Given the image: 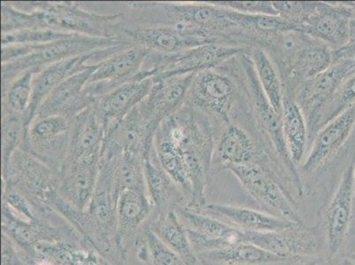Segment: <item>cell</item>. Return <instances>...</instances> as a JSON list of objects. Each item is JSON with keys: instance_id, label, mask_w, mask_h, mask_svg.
Segmentation results:
<instances>
[{"instance_id": "cell-11", "label": "cell", "mask_w": 355, "mask_h": 265, "mask_svg": "<svg viewBox=\"0 0 355 265\" xmlns=\"http://www.w3.org/2000/svg\"><path fill=\"white\" fill-rule=\"evenodd\" d=\"M235 94L236 85L230 76L215 69L205 70L196 74L186 102L227 126L231 123Z\"/></svg>"}, {"instance_id": "cell-22", "label": "cell", "mask_w": 355, "mask_h": 265, "mask_svg": "<svg viewBox=\"0 0 355 265\" xmlns=\"http://www.w3.org/2000/svg\"><path fill=\"white\" fill-rule=\"evenodd\" d=\"M104 134V124L92 103L72 119L69 147L64 164L101 160Z\"/></svg>"}, {"instance_id": "cell-40", "label": "cell", "mask_w": 355, "mask_h": 265, "mask_svg": "<svg viewBox=\"0 0 355 265\" xmlns=\"http://www.w3.org/2000/svg\"><path fill=\"white\" fill-rule=\"evenodd\" d=\"M341 265H355V263L350 259H344L341 262Z\"/></svg>"}, {"instance_id": "cell-14", "label": "cell", "mask_w": 355, "mask_h": 265, "mask_svg": "<svg viewBox=\"0 0 355 265\" xmlns=\"http://www.w3.org/2000/svg\"><path fill=\"white\" fill-rule=\"evenodd\" d=\"M196 74L173 76L170 78H154L150 95L138 105L148 125L155 131L164 119L170 117L185 103L187 96Z\"/></svg>"}, {"instance_id": "cell-4", "label": "cell", "mask_w": 355, "mask_h": 265, "mask_svg": "<svg viewBox=\"0 0 355 265\" xmlns=\"http://www.w3.org/2000/svg\"><path fill=\"white\" fill-rule=\"evenodd\" d=\"M250 51L245 44L217 43L173 54L150 53L145 60L143 70L150 71L154 78L158 79L198 74L215 69L219 65L248 54Z\"/></svg>"}, {"instance_id": "cell-35", "label": "cell", "mask_w": 355, "mask_h": 265, "mask_svg": "<svg viewBox=\"0 0 355 265\" xmlns=\"http://www.w3.org/2000/svg\"><path fill=\"white\" fill-rule=\"evenodd\" d=\"M148 259L151 265H188L175 252L168 248L146 226L144 230Z\"/></svg>"}, {"instance_id": "cell-32", "label": "cell", "mask_w": 355, "mask_h": 265, "mask_svg": "<svg viewBox=\"0 0 355 265\" xmlns=\"http://www.w3.org/2000/svg\"><path fill=\"white\" fill-rule=\"evenodd\" d=\"M34 76V71H26L2 92V111L28 116L33 95Z\"/></svg>"}, {"instance_id": "cell-8", "label": "cell", "mask_w": 355, "mask_h": 265, "mask_svg": "<svg viewBox=\"0 0 355 265\" xmlns=\"http://www.w3.org/2000/svg\"><path fill=\"white\" fill-rule=\"evenodd\" d=\"M72 119L60 115L35 118L28 128L24 151L50 167L56 177L69 151Z\"/></svg>"}, {"instance_id": "cell-38", "label": "cell", "mask_w": 355, "mask_h": 265, "mask_svg": "<svg viewBox=\"0 0 355 265\" xmlns=\"http://www.w3.org/2000/svg\"><path fill=\"white\" fill-rule=\"evenodd\" d=\"M2 265H30L24 252L5 234H2Z\"/></svg>"}, {"instance_id": "cell-18", "label": "cell", "mask_w": 355, "mask_h": 265, "mask_svg": "<svg viewBox=\"0 0 355 265\" xmlns=\"http://www.w3.org/2000/svg\"><path fill=\"white\" fill-rule=\"evenodd\" d=\"M354 18L350 2H318L303 25V32L327 45L331 51L347 43L349 22Z\"/></svg>"}, {"instance_id": "cell-2", "label": "cell", "mask_w": 355, "mask_h": 265, "mask_svg": "<svg viewBox=\"0 0 355 265\" xmlns=\"http://www.w3.org/2000/svg\"><path fill=\"white\" fill-rule=\"evenodd\" d=\"M275 64L284 94L293 99L306 80L329 69L331 50L322 42L302 31H290L267 38L260 44Z\"/></svg>"}, {"instance_id": "cell-29", "label": "cell", "mask_w": 355, "mask_h": 265, "mask_svg": "<svg viewBox=\"0 0 355 265\" xmlns=\"http://www.w3.org/2000/svg\"><path fill=\"white\" fill-rule=\"evenodd\" d=\"M199 257L212 263L225 265H263L286 261L285 258L245 241L236 242L220 250L206 252Z\"/></svg>"}, {"instance_id": "cell-44", "label": "cell", "mask_w": 355, "mask_h": 265, "mask_svg": "<svg viewBox=\"0 0 355 265\" xmlns=\"http://www.w3.org/2000/svg\"><path fill=\"white\" fill-rule=\"evenodd\" d=\"M355 60V59H354Z\"/></svg>"}, {"instance_id": "cell-42", "label": "cell", "mask_w": 355, "mask_h": 265, "mask_svg": "<svg viewBox=\"0 0 355 265\" xmlns=\"http://www.w3.org/2000/svg\"><path fill=\"white\" fill-rule=\"evenodd\" d=\"M353 176H354V182H355V164H354V166Z\"/></svg>"}, {"instance_id": "cell-27", "label": "cell", "mask_w": 355, "mask_h": 265, "mask_svg": "<svg viewBox=\"0 0 355 265\" xmlns=\"http://www.w3.org/2000/svg\"><path fill=\"white\" fill-rule=\"evenodd\" d=\"M282 129L290 158L296 167L301 166L308 148V125L298 103L287 96L284 99Z\"/></svg>"}, {"instance_id": "cell-15", "label": "cell", "mask_w": 355, "mask_h": 265, "mask_svg": "<svg viewBox=\"0 0 355 265\" xmlns=\"http://www.w3.org/2000/svg\"><path fill=\"white\" fill-rule=\"evenodd\" d=\"M355 128V106L341 113L316 134L308 156L301 164L306 176L318 173L340 153Z\"/></svg>"}, {"instance_id": "cell-9", "label": "cell", "mask_w": 355, "mask_h": 265, "mask_svg": "<svg viewBox=\"0 0 355 265\" xmlns=\"http://www.w3.org/2000/svg\"><path fill=\"white\" fill-rule=\"evenodd\" d=\"M227 170L237 178L241 186L260 205L270 209L279 218L303 225L301 216L266 166L248 163L228 166Z\"/></svg>"}, {"instance_id": "cell-36", "label": "cell", "mask_w": 355, "mask_h": 265, "mask_svg": "<svg viewBox=\"0 0 355 265\" xmlns=\"http://www.w3.org/2000/svg\"><path fill=\"white\" fill-rule=\"evenodd\" d=\"M277 15L299 26L303 32V25L315 11L318 2L272 1Z\"/></svg>"}, {"instance_id": "cell-17", "label": "cell", "mask_w": 355, "mask_h": 265, "mask_svg": "<svg viewBox=\"0 0 355 265\" xmlns=\"http://www.w3.org/2000/svg\"><path fill=\"white\" fill-rule=\"evenodd\" d=\"M98 64L88 65L61 83L41 103L35 118L60 115L73 119L89 108L94 99L87 92V85Z\"/></svg>"}, {"instance_id": "cell-1", "label": "cell", "mask_w": 355, "mask_h": 265, "mask_svg": "<svg viewBox=\"0 0 355 265\" xmlns=\"http://www.w3.org/2000/svg\"><path fill=\"white\" fill-rule=\"evenodd\" d=\"M22 10L11 3L1 6L2 33L24 30H50L93 37H119L125 15H104L83 10L73 2L25 3Z\"/></svg>"}, {"instance_id": "cell-20", "label": "cell", "mask_w": 355, "mask_h": 265, "mask_svg": "<svg viewBox=\"0 0 355 265\" xmlns=\"http://www.w3.org/2000/svg\"><path fill=\"white\" fill-rule=\"evenodd\" d=\"M354 164V162L350 164L345 170L340 185L326 212V241L331 257L340 250L349 228L355 194Z\"/></svg>"}, {"instance_id": "cell-31", "label": "cell", "mask_w": 355, "mask_h": 265, "mask_svg": "<svg viewBox=\"0 0 355 265\" xmlns=\"http://www.w3.org/2000/svg\"><path fill=\"white\" fill-rule=\"evenodd\" d=\"M1 130L3 171L8 167L15 151L25 147L28 130L27 116L2 111Z\"/></svg>"}, {"instance_id": "cell-16", "label": "cell", "mask_w": 355, "mask_h": 265, "mask_svg": "<svg viewBox=\"0 0 355 265\" xmlns=\"http://www.w3.org/2000/svg\"><path fill=\"white\" fill-rule=\"evenodd\" d=\"M241 241L250 242L286 260L297 255H315L320 248L318 232L303 225H295L282 231L242 232Z\"/></svg>"}, {"instance_id": "cell-10", "label": "cell", "mask_w": 355, "mask_h": 265, "mask_svg": "<svg viewBox=\"0 0 355 265\" xmlns=\"http://www.w3.org/2000/svg\"><path fill=\"white\" fill-rule=\"evenodd\" d=\"M150 51L138 44H132L121 53L98 64L90 77L87 92L93 99L105 95L125 83L153 77L143 67Z\"/></svg>"}, {"instance_id": "cell-13", "label": "cell", "mask_w": 355, "mask_h": 265, "mask_svg": "<svg viewBox=\"0 0 355 265\" xmlns=\"http://www.w3.org/2000/svg\"><path fill=\"white\" fill-rule=\"evenodd\" d=\"M119 35L135 44L146 48L150 53L173 54L218 42L188 33L170 26H138L123 22Z\"/></svg>"}, {"instance_id": "cell-23", "label": "cell", "mask_w": 355, "mask_h": 265, "mask_svg": "<svg viewBox=\"0 0 355 265\" xmlns=\"http://www.w3.org/2000/svg\"><path fill=\"white\" fill-rule=\"evenodd\" d=\"M99 172V160L64 164L57 176L58 189L64 199L84 212L94 194Z\"/></svg>"}, {"instance_id": "cell-6", "label": "cell", "mask_w": 355, "mask_h": 265, "mask_svg": "<svg viewBox=\"0 0 355 265\" xmlns=\"http://www.w3.org/2000/svg\"><path fill=\"white\" fill-rule=\"evenodd\" d=\"M2 182L18 190L42 215L51 212L47 203L58 189L57 177L31 153L16 151L8 167L2 171Z\"/></svg>"}, {"instance_id": "cell-41", "label": "cell", "mask_w": 355, "mask_h": 265, "mask_svg": "<svg viewBox=\"0 0 355 265\" xmlns=\"http://www.w3.org/2000/svg\"><path fill=\"white\" fill-rule=\"evenodd\" d=\"M350 5L352 6V9H353L354 18H355V2H350Z\"/></svg>"}, {"instance_id": "cell-33", "label": "cell", "mask_w": 355, "mask_h": 265, "mask_svg": "<svg viewBox=\"0 0 355 265\" xmlns=\"http://www.w3.org/2000/svg\"><path fill=\"white\" fill-rule=\"evenodd\" d=\"M354 106H355V74L345 80L334 98L326 106L319 122L318 131L329 122L340 116L341 113Z\"/></svg>"}, {"instance_id": "cell-19", "label": "cell", "mask_w": 355, "mask_h": 265, "mask_svg": "<svg viewBox=\"0 0 355 265\" xmlns=\"http://www.w3.org/2000/svg\"><path fill=\"white\" fill-rule=\"evenodd\" d=\"M153 85L154 77L135 80L94 98L92 105L105 129L123 121L129 112L150 95Z\"/></svg>"}, {"instance_id": "cell-39", "label": "cell", "mask_w": 355, "mask_h": 265, "mask_svg": "<svg viewBox=\"0 0 355 265\" xmlns=\"http://www.w3.org/2000/svg\"><path fill=\"white\" fill-rule=\"evenodd\" d=\"M332 63L355 59V18L351 19L347 43L337 50L331 51Z\"/></svg>"}, {"instance_id": "cell-7", "label": "cell", "mask_w": 355, "mask_h": 265, "mask_svg": "<svg viewBox=\"0 0 355 265\" xmlns=\"http://www.w3.org/2000/svg\"><path fill=\"white\" fill-rule=\"evenodd\" d=\"M355 74V60L332 63L329 69L303 83L293 100L304 115L309 129V143L318 132L319 122L326 106L343 85Z\"/></svg>"}, {"instance_id": "cell-3", "label": "cell", "mask_w": 355, "mask_h": 265, "mask_svg": "<svg viewBox=\"0 0 355 265\" xmlns=\"http://www.w3.org/2000/svg\"><path fill=\"white\" fill-rule=\"evenodd\" d=\"M133 44L124 37H93L72 34L51 43L31 44V53L28 56L11 62L2 64V92L26 71L40 73L45 67L70 58L82 56L107 48Z\"/></svg>"}, {"instance_id": "cell-43", "label": "cell", "mask_w": 355, "mask_h": 265, "mask_svg": "<svg viewBox=\"0 0 355 265\" xmlns=\"http://www.w3.org/2000/svg\"><path fill=\"white\" fill-rule=\"evenodd\" d=\"M354 191H355V186H354Z\"/></svg>"}, {"instance_id": "cell-28", "label": "cell", "mask_w": 355, "mask_h": 265, "mask_svg": "<svg viewBox=\"0 0 355 265\" xmlns=\"http://www.w3.org/2000/svg\"><path fill=\"white\" fill-rule=\"evenodd\" d=\"M147 228L168 248L182 257L187 264H196L198 255L193 251L186 229L175 212L157 213L156 218L150 221Z\"/></svg>"}, {"instance_id": "cell-12", "label": "cell", "mask_w": 355, "mask_h": 265, "mask_svg": "<svg viewBox=\"0 0 355 265\" xmlns=\"http://www.w3.org/2000/svg\"><path fill=\"white\" fill-rule=\"evenodd\" d=\"M174 212L186 229L196 255L241 241V230L211 216L192 211L188 207H177Z\"/></svg>"}, {"instance_id": "cell-26", "label": "cell", "mask_w": 355, "mask_h": 265, "mask_svg": "<svg viewBox=\"0 0 355 265\" xmlns=\"http://www.w3.org/2000/svg\"><path fill=\"white\" fill-rule=\"evenodd\" d=\"M144 169L148 196L157 213L174 211L185 196L161 166L154 144L144 157Z\"/></svg>"}, {"instance_id": "cell-21", "label": "cell", "mask_w": 355, "mask_h": 265, "mask_svg": "<svg viewBox=\"0 0 355 265\" xmlns=\"http://www.w3.org/2000/svg\"><path fill=\"white\" fill-rule=\"evenodd\" d=\"M261 153L250 132L241 126L230 123L225 126L215 143L212 174L235 164L256 163L263 166Z\"/></svg>"}, {"instance_id": "cell-25", "label": "cell", "mask_w": 355, "mask_h": 265, "mask_svg": "<svg viewBox=\"0 0 355 265\" xmlns=\"http://www.w3.org/2000/svg\"><path fill=\"white\" fill-rule=\"evenodd\" d=\"M154 205L146 190L123 189L116 198V221L119 244L125 251L129 240L146 222Z\"/></svg>"}, {"instance_id": "cell-5", "label": "cell", "mask_w": 355, "mask_h": 265, "mask_svg": "<svg viewBox=\"0 0 355 265\" xmlns=\"http://www.w3.org/2000/svg\"><path fill=\"white\" fill-rule=\"evenodd\" d=\"M241 67L244 73L245 87H246L252 112L258 128L263 134L267 144L273 153L279 158V162L286 168L292 176L293 184L300 196H302L303 187L298 171L290 158L286 146L282 129V117L276 112L272 105L268 101L266 96L258 82L253 63L248 54L242 55Z\"/></svg>"}, {"instance_id": "cell-37", "label": "cell", "mask_w": 355, "mask_h": 265, "mask_svg": "<svg viewBox=\"0 0 355 265\" xmlns=\"http://www.w3.org/2000/svg\"><path fill=\"white\" fill-rule=\"evenodd\" d=\"M211 4L245 15H277L270 1H215Z\"/></svg>"}, {"instance_id": "cell-30", "label": "cell", "mask_w": 355, "mask_h": 265, "mask_svg": "<svg viewBox=\"0 0 355 265\" xmlns=\"http://www.w3.org/2000/svg\"><path fill=\"white\" fill-rule=\"evenodd\" d=\"M250 57L264 95L276 112L282 117L285 94L275 64L269 54L261 47L256 46L251 50Z\"/></svg>"}, {"instance_id": "cell-34", "label": "cell", "mask_w": 355, "mask_h": 265, "mask_svg": "<svg viewBox=\"0 0 355 265\" xmlns=\"http://www.w3.org/2000/svg\"><path fill=\"white\" fill-rule=\"evenodd\" d=\"M72 34L61 33L50 30H24L2 33V46L14 44H42L62 40Z\"/></svg>"}, {"instance_id": "cell-24", "label": "cell", "mask_w": 355, "mask_h": 265, "mask_svg": "<svg viewBox=\"0 0 355 265\" xmlns=\"http://www.w3.org/2000/svg\"><path fill=\"white\" fill-rule=\"evenodd\" d=\"M213 216L227 224L234 226L242 232H276L291 228L295 224L267 213L244 207L225 205H206L205 208L198 212Z\"/></svg>"}]
</instances>
